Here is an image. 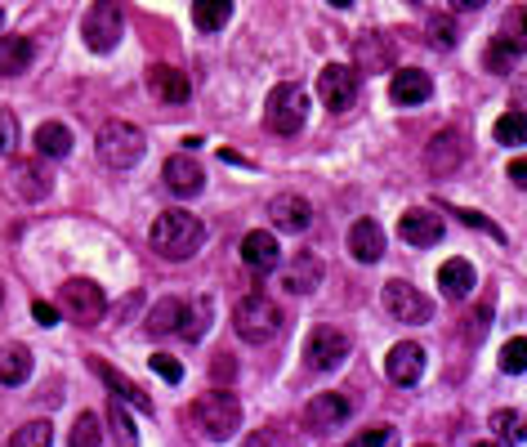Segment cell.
Instances as JSON below:
<instances>
[{
	"instance_id": "cell-1",
	"label": "cell",
	"mask_w": 527,
	"mask_h": 447,
	"mask_svg": "<svg viewBox=\"0 0 527 447\" xmlns=\"http://www.w3.org/2000/svg\"><path fill=\"white\" fill-rule=\"evenodd\" d=\"M148 237H152V251H157L161 260L184 264V260H193L197 246L206 242V228H201V220L188 211H166V215H157V224H152Z\"/></svg>"
},
{
	"instance_id": "cell-2",
	"label": "cell",
	"mask_w": 527,
	"mask_h": 447,
	"mask_svg": "<svg viewBox=\"0 0 527 447\" xmlns=\"http://www.w3.org/2000/svg\"><path fill=\"white\" fill-rule=\"evenodd\" d=\"M193 421L210 443H228L237 434V425H242V403H237V394H228V389H210V394L197 398Z\"/></svg>"
},
{
	"instance_id": "cell-3",
	"label": "cell",
	"mask_w": 527,
	"mask_h": 447,
	"mask_svg": "<svg viewBox=\"0 0 527 447\" xmlns=\"http://www.w3.org/2000/svg\"><path fill=\"white\" fill-rule=\"evenodd\" d=\"M304 121H309V94H304V85H295V81L273 85V94L264 99V126L273 135H300Z\"/></svg>"
},
{
	"instance_id": "cell-4",
	"label": "cell",
	"mask_w": 527,
	"mask_h": 447,
	"mask_svg": "<svg viewBox=\"0 0 527 447\" xmlns=\"http://www.w3.org/2000/svg\"><path fill=\"white\" fill-rule=\"evenodd\" d=\"M59 313L72 318L76 327H94V322L108 313V296L94 278H67L59 287Z\"/></svg>"
},
{
	"instance_id": "cell-5",
	"label": "cell",
	"mask_w": 527,
	"mask_h": 447,
	"mask_svg": "<svg viewBox=\"0 0 527 447\" xmlns=\"http://www.w3.org/2000/svg\"><path fill=\"white\" fill-rule=\"evenodd\" d=\"M81 36L94 54H112L126 36V14H121V0H94L90 14L81 23Z\"/></svg>"
},
{
	"instance_id": "cell-6",
	"label": "cell",
	"mask_w": 527,
	"mask_h": 447,
	"mask_svg": "<svg viewBox=\"0 0 527 447\" xmlns=\"http://www.w3.org/2000/svg\"><path fill=\"white\" fill-rule=\"evenodd\" d=\"M233 327L246 345H268V340L282 331V309L268 296H246L233 313Z\"/></svg>"
},
{
	"instance_id": "cell-7",
	"label": "cell",
	"mask_w": 527,
	"mask_h": 447,
	"mask_svg": "<svg viewBox=\"0 0 527 447\" xmlns=\"http://www.w3.org/2000/svg\"><path fill=\"white\" fill-rule=\"evenodd\" d=\"M143 148H148V139H143V130L130 126V121H108V126L99 130V157L108 161L112 170L139 166Z\"/></svg>"
},
{
	"instance_id": "cell-8",
	"label": "cell",
	"mask_w": 527,
	"mask_h": 447,
	"mask_svg": "<svg viewBox=\"0 0 527 447\" xmlns=\"http://www.w3.org/2000/svg\"><path fill=\"white\" fill-rule=\"evenodd\" d=\"M358 90H362V76L353 63H327L318 72V99L327 103L331 112H349L358 103Z\"/></svg>"
},
{
	"instance_id": "cell-9",
	"label": "cell",
	"mask_w": 527,
	"mask_h": 447,
	"mask_svg": "<svg viewBox=\"0 0 527 447\" xmlns=\"http://www.w3.org/2000/svg\"><path fill=\"white\" fill-rule=\"evenodd\" d=\"M385 309L394 313V322H407V327H420V322L434 318V300L402 278L385 282Z\"/></svg>"
},
{
	"instance_id": "cell-10",
	"label": "cell",
	"mask_w": 527,
	"mask_h": 447,
	"mask_svg": "<svg viewBox=\"0 0 527 447\" xmlns=\"http://www.w3.org/2000/svg\"><path fill=\"white\" fill-rule=\"evenodd\" d=\"M349 358V336L335 327H313L309 340H304V363L313 372H335V367Z\"/></svg>"
},
{
	"instance_id": "cell-11",
	"label": "cell",
	"mask_w": 527,
	"mask_h": 447,
	"mask_svg": "<svg viewBox=\"0 0 527 447\" xmlns=\"http://www.w3.org/2000/svg\"><path fill=\"white\" fill-rule=\"evenodd\" d=\"M349 412H353L349 394L327 389V394H313L309 398V407H304V425H309L313 434H331V430H340V425L349 421Z\"/></svg>"
},
{
	"instance_id": "cell-12",
	"label": "cell",
	"mask_w": 527,
	"mask_h": 447,
	"mask_svg": "<svg viewBox=\"0 0 527 447\" xmlns=\"http://www.w3.org/2000/svg\"><path fill=\"white\" fill-rule=\"evenodd\" d=\"M398 233H402V242L407 246H438L443 242V233H447V224H443V215L416 206V211H407L398 220Z\"/></svg>"
},
{
	"instance_id": "cell-13",
	"label": "cell",
	"mask_w": 527,
	"mask_h": 447,
	"mask_svg": "<svg viewBox=\"0 0 527 447\" xmlns=\"http://www.w3.org/2000/svg\"><path fill=\"white\" fill-rule=\"evenodd\" d=\"M385 372L394 385L402 389H411L420 376H425V349L416 345V340H402V345L389 349V358H385Z\"/></svg>"
},
{
	"instance_id": "cell-14",
	"label": "cell",
	"mask_w": 527,
	"mask_h": 447,
	"mask_svg": "<svg viewBox=\"0 0 527 447\" xmlns=\"http://www.w3.org/2000/svg\"><path fill=\"white\" fill-rule=\"evenodd\" d=\"M353 68L362 72H389L394 68V41L380 32H362L358 45H353Z\"/></svg>"
},
{
	"instance_id": "cell-15",
	"label": "cell",
	"mask_w": 527,
	"mask_h": 447,
	"mask_svg": "<svg viewBox=\"0 0 527 447\" xmlns=\"http://www.w3.org/2000/svg\"><path fill=\"white\" fill-rule=\"evenodd\" d=\"M429 94H434V81H429L425 72L398 68L389 76V99H394L398 108H420V103H429Z\"/></svg>"
},
{
	"instance_id": "cell-16",
	"label": "cell",
	"mask_w": 527,
	"mask_h": 447,
	"mask_svg": "<svg viewBox=\"0 0 527 447\" xmlns=\"http://www.w3.org/2000/svg\"><path fill=\"white\" fill-rule=\"evenodd\" d=\"M268 215H273V228H282V233H304L313 224V206L300 193H277L268 202Z\"/></svg>"
},
{
	"instance_id": "cell-17",
	"label": "cell",
	"mask_w": 527,
	"mask_h": 447,
	"mask_svg": "<svg viewBox=\"0 0 527 447\" xmlns=\"http://www.w3.org/2000/svg\"><path fill=\"white\" fill-rule=\"evenodd\" d=\"M161 179H166V188L175 197H197L201 184H206V175H201V166L188 152H179V157H170L166 166H161Z\"/></svg>"
},
{
	"instance_id": "cell-18",
	"label": "cell",
	"mask_w": 527,
	"mask_h": 447,
	"mask_svg": "<svg viewBox=\"0 0 527 447\" xmlns=\"http://www.w3.org/2000/svg\"><path fill=\"white\" fill-rule=\"evenodd\" d=\"M242 260L251 264L255 273H273L277 264H282V246H277V237L268 233V228H251V233L242 237Z\"/></svg>"
},
{
	"instance_id": "cell-19",
	"label": "cell",
	"mask_w": 527,
	"mask_h": 447,
	"mask_svg": "<svg viewBox=\"0 0 527 447\" xmlns=\"http://www.w3.org/2000/svg\"><path fill=\"white\" fill-rule=\"evenodd\" d=\"M349 251L358 264H376L380 255H385V228L376 220H353L349 228Z\"/></svg>"
},
{
	"instance_id": "cell-20",
	"label": "cell",
	"mask_w": 527,
	"mask_h": 447,
	"mask_svg": "<svg viewBox=\"0 0 527 447\" xmlns=\"http://www.w3.org/2000/svg\"><path fill=\"white\" fill-rule=\"evenodd\" d=\"M318 282H322L318 255H295V260L282 269V287L291 291V296H309V291H318Z\"/></svg>"
},
{
	"instance_id": "cell-21",
	"label": "cell",
	"mask_w": 527,
	"mask_h": 447,
	"mask_svg": "<svg viewBox=\"0 0 527 447\" xmlns=\"http://www.w3.org/2000/svg\"><path fill=\"white\" fill-rule=\"evenodd\" d=\"M465 161V148H461V139L452 135V130H443V135H434V144L425 148V166H429V175H452L456 166Z\"/></svg>"
},
{
	"instance_id": "cell-22",
	"label": "cell",
	"mask_w": 527,
	"mask_h": 447,
	"mask_svg": "<svg viewBox=\"0 0 527 447\" xmlns=\"http://www.w3.org/2000/svg\"><path fill=\"white\" fill-rule=\"evenodd\" d=\"M148 90L157 94L161 103H184L188 94V76L179 68H170V63H157V68H148Z\"/></svg>"
},
{
	"instance_id": "cell-23",
	"label": "cell",
	"mask_w": 527,
	"mask_h": 447,
	"mask_svg": "<svg viewBox=\"0 0 527 447\" xmlns=\"http://www.w3.org/2000/svg\"><path fill=\"white\" fill-rule=\"evenodd\" d=\"M438 287H443L447 300H469V291L478 287V273L469 260H447L443 269H438Z\"/></svg>"
},
{
	"instance_id": "cell-24",
	"label": "cell",
	"mask_w": 527,
	"mask_h": 447,
	"mask_svg": "<svg viewBox=\"0 0 527 447\" xmlns=\"http://www.w3.org/2000/svg\"><path fill=\"white\" fill-rule=\"evenodd\" d=\"M14 193L23 197V202H41V197H50V175H45V166H36V161L14 166Z\"/></svg>"
},
{
	"instance_id": "cell-25",
	"label": "cell",
	"mask_w": 527,
	"mask_h": 447,
	"mask_svg": "<svg viewBox=\"0 0 527 447\" xmlns=\"http://www.w3.org/2000/svg\"><path fill=\"white\" fill-rule=\"evenodd\" d=\"M36 152H41V157H67V152H72V130L63 126V121H45L41 130H36Z\"/></svg>"
},
{
	"instance_id": "cell-26",
	"label": "cell",
	"mask_w": 527,
	"mask_h": 447,
	"mask_svg": "<svg viewBox=\"0 0 527 447\" xmlns=\"http://www.w3.org/2000/svg\"><path fill=\"white\" fill-rule=\"evenodd\" d=\"M179 322H184V300H157L148 313V336H170V331H179Z\"/></svg>"
},
{
	"instance_id": "cell-27",
	"label": "cell",
	"mask_w": 527,
	"mask_h": 447,
	"mask_svg": "<svg viewBox=\"0 0 527 447\" xmlns=\"http://www.w3.org/2000/svg\"><path fill=\"white\" fill-rule=\"evenodd\" d=\"M32 63V41L27 36H0V76H18Z\"/></svg>"
},
{
	"instance_id": "cell-28",
	"label": "cell",
	"mask_w": 527,
	"mask_h": 447,
	"mask_svg": "<svg viewBox=\"0 0 527 447\" xmlns=\"http://www.w3.org/2000/svg\"><path fill=\"white\" fill-rule=\"evenodd\" d=\"M27 376H32V354L23 345L0 349V385H23Z\"/></svg>"
},
{
	"instance_id": "cell-29",
	"label": "cell",
	"mask_w": 527,
	"mask_h": 447,
	"mask_svg": "<svg viewBox=\"0 0 527 447\" xmlns=\"http://www.w3.org/2000/svg\"><path fill=\"white\" fill-rule=\"evenodd\" d=\"M233 18V0H193V23L201 32H219Z\"/></svg>"
},
{
	"instance_id": "cell-30",
	"label": "cell",
	"mask_w": 527,
	"mask_h": 447,
	"mask_svg": "<svg viewBox=\"0 0 527 447\" xmlns=\"http://www.w3.org/2000/svg\"><path fill=\"white\" fill-rule=\"evenodd\" d=\"M94 372H99L103 376V385H108L112 389V398H121V403H126V398H130V403L134 407H139V412H148V398H143V389L139 385H130V380L126 376H121V372H112V367L108 363H94Z\"/></svg>"
},
{
	"instance_id": "cell-31",
	"label": "cell",
	"mask_w": 527,
	"mask_h": 447,
	"mask_svg": "<svg viewBox=\"0 0 527 447\" xmlns=\"http://www.w3.org/2000/svg\"><path fill=\"white\" fill-rule=\"evenodd\" d=\"M492 139L496 144H505V148H519V144H527V112H501L496 117V126H492Z\"/></svg>"
},
{
	"instance_id": "cell-32",
	"label": "cell",
	"mask_w": 527,
	"mask_h": 447,
	"mask_svg": "<svg viewBox=\"0 0 527 447\" xmlns=\"http://www.w3.org/2000/svg\"><path fill=\"white\" fill-rule=\"evenodd\" d=\"M210 313H215V304H210V300L184 304V322H179V336H184L188 345H197V340L206 336V327H210Z\"/></svg>"
},
{
	"instance_id": "cell-33",
	"label": "cell",
	"mask_w": 527,
	"mask_h": 447,
	"mask_svg": "<svg viewBox=\"0 0 527 447\" xmlns=\"http://www.w3.org/2000/svg\"><path fill=\"white\" fill-rule=\"evenodd\" d=\"M492 430H496V443H510L514 447V443L527 439V416L501 407V412H492Z\"/></svg>"
},
{
	"instance_id": "cell-34",
	"label": "cell",
	"mask_w": 527,
	"mask_h": 447,
	"mask_svg": "<svg viewBox=\"0 0 527 447\" xmlns=\"http://www.w3.org/2000/svg\"><path fill=\"white\" fill-rule=\"evenodd\" d=\"M496 36H501V41L510 45L514 54H527V9L523 5L510 9V14L501 18V32H496Z\"/></svg>"
},
{
	"instance_id": "cell-35",
	"label": "cell",
	"mask_w": 527,
	"mask_h": 447,
	"mask_svg": "<svg viewBox=\"0 0 527 447\" xmlns=\"http://www.w3.org/2000/svg\"><path fill=\"white\" fill-rule=\"evenodd\" d=\"M103 443V425L94 412H81L72 425V434H67V447H99Z\"/></svg>"
},
{
	"instance_id": "cell-36",
	"label": "cell",
	"mask_w": 527,
	"mask_h": 447,
	"mask_svg": "<svg viewBox=\"0 0 527 447\" xmlns=\"http://www.w3.org/2000/svg\"><path fill=\"white\" fill-rule=\"evenodd\" d=\"M54 443V425L50 421H27L23 430L9 434V447H50Z\"/></svg>"
},
{
	"instance_id": "cell-37",
	"label": "cell",
	"mask_w": 527,
	"mask_h": 447,
	"mask_svg": "<svg viewBox=\"0 0 527 447\" xmlns=\"http://www.w3.org/2000/svg\"><path fill=\"white\" fill-rule=\"evenodd\" d=\"M501 372H510V376L527 372V336H514L510 345L501 349Z\"/></svg>"
},
{
	"instance_id": "cell-38",
	"label": "cell",
	"mask_w": 527,
	"mask_h": 447,
	"mask_svg": "<svg viewBox=\"0 0 527 447\" xmlns=\"http://www.w3.org/2000/svg\"><path fill=\"white\" fill-rule=\"evenodd\" d=\"M112 430H117V443L121 447H139V434H134V421H130V416H126V407H121V398H117V403H112Z\"/></svg>"
},
{
	"instance_id": "cell-39",
	"label": "cell",
	"mask_w": 527,
	"mask_h": 447,
	"mask_svg": "<svg viewBox=\"0 0 527 447\" xmlns=\"http://www.w3.org/2000/svg\"><path fill=\"white\" fill-rule=\"evenodd\" d=\"M514 59H519V54H514L510 50V45H505L501 41V36H496V41L492 45H487V54H483V63H487V72H505V68H510V63Z\"/></svg>"
},
{
	"instance_id": "cell-40",
	"label": "cell",
	"mask_w": 527,
	"mask_h": 447,
	"mask_svg": "<svg viewBox=\"0 0 527 447\" xmlns=\"http://www.w3.org/2000/svg\"><path fill=\"white\" fill-rule=\"evenodd\" d=\"M18 148V117L14 112H0V157H9V152Z\"/></svg>"
},
{
	"instance_id": "cell-41",
	"label": "cell",
	"mask_w": 527,
	"mask_h": 447,
	"mask_svg": "<svg viewBox=\"0 0 527 447\" xmlns=\"http://www.w3.org/2000/svg\"><path fill=\"white\" fill-rule=\"evenodd\" d=\"M394 443H398L394 425H371V430L358 439V447H394Z\"/></svg>"
},
{
	"instance_id": "cell-42",
	"label": "cell",
	"mask_w": 527,
	"mask_h": 447,
	"mask_svg": "<svg viewBox=\"0 0 527 447\" xmlns=\"http://www.w3.org/2000/svg\"><path fill=\"white\" fill-rule=\"evenodd\" d=\"M152 372H157L161 380H170V385H175V380H184V367H179L170 354H152Z\"/></svg>"
},
{
	"instance_id": "cell-43",
	"label": "cell",
	"mask_w": 527,
	"mask_h": 447,
	"mask_svg": "<svg viewBox=\"0 0 527 447\" xmlns=\"http://www.w3.org/2000/svg\"><path fill=\"white\" fill-rule=\"evenodd\" d=\"M429 32H434V41L443 45V50H452V45L461 41V32H456V27L447 23V18H434V23H429Z\"/></svg>"
},
{
	"instance_id": "cell-44",
	"label": "cell",
	"mask_w": 527,
	"mask_h": 447,
	"mask_svg": "<svg viewBox=\"0 0 527 447\" xmlns=\"http://www.w3.org/2000/svg\"><path fill=\"white\" fill-rule=\"evenodd\" d=\"M456 215H461V220H465L469 228H483V233H492L496 242H505V233H501V228H496L492 220H487V215H478V211H456Z\"/></svg>"
},
{
	"instance_id": "cell-45",
	"label": "cell",
	"mask_w": 527,
	"mask_h": 447,
	"mask_svg": "<svg viewBox=\"0 0 527 447\" xmlns=\"http://www.w3.org/2000/svg\"><path fill=\"white\" fill-rule=\"evenodd\" d=\"M32 318L41 322V327H54V322H59V309H54V304H45V300H36L32 304Z\"/></svg>"
},
{
	"instance_id": "cell-46",
	"label": "cell",
	"mask_w": 527,
	"mask_h": 447,
	"mask_svg": "<svg viewBox=\"0 0 527 447\" xmlns=\"http://www.w3.org/2000/svg\"><path fill=\"white\" fill-rule=\"evenodd\" d=\"M246 447H282V443H277L273 425H268V430H260V434H251V439H246Z\"/></svg>"
},
{
	"instance_id": "cell-47",
	"label": "cell",
	"mask_w": 527,
	"mask_h": 447,
	"mask_svg": "<svg viewBox=\"0 0 527 447\" xmlns=\"http://www.w3.org/2000/svg\"><path fill=\"white\" fill-rule=\"evenodd\" d=\"M510 179H514L519 188H527V152H523V157H514V161H510Z\"/></svg>"
},
{
	"instance_id": "cell-48",
	"label": "cell",
	"mask_w": 527,
	"mask_h": 447,
	"mask_svg": "<svg viewBox=\"0 0 527 447\" xmlns=\"http://www.w3.org/2000/svg\"><path fill=\"white\" fill-rule=\"evenodd\" d=\"M487 5V0H452V9H465V14H469V9H483Z\"/></svg>"
},
{
	"instance_id": "cell-49",
	"label": "cell",
	"mask_w": 527,
	"mask_h": 447,
	"mask_svg": "<svg viewBox=\"0 0 527 447\" xmlns=\"http://www.w3.org/2000/svg\"><path fill=\"white\" fill-rule=\"evenodd\" d=\"M331 5H335V9H349V5H353V0H331Z\"/></svg>"
},
{
	"instance_id": "cell-50",
	"label": "cell",
	"mask_w": 527,
	"mask_h": 447,
	"mask_svg": "<svg viewBox=\"0 0 527 447\" xmlns=\"http://www.w3.org/2000/svg\"><path fill=\"white\" fill-rule=\"evenodd\" d=\"M474 447H501V443H474Z\"/></svg>"
},
{
	"instance_id": "cell-51",
	"label": "cell",
	"mask_w": 527,
	"mask_h": 447,
	"mask_svg": "<svg viewBox=\"0 0 527 447\" xmlns=\"http://www.w3.org/2000/svg\"><path fill=\"white\" fill-rule=\"evenodd\" d=\"M0 32H5V14H0Z\"/></svg>"
},
{
	"instance_id": "cell-52",
	"label": "cell",
	"mask_w": 527,
	"mask_h": 447,
	"mask_svg": "<svg viewBox=\"0 0 527 447\" xmlns=\"http://www.w3.org/2000/svg\"><path fill=\"white\" fill-rule=\"evenodd\" d=\"M0 300H5V287H0Z\"/></svg>"
},
{
	"instance_id": "cell-53",
	"label": "cell",
	"mask_w": 527,
	"mask_h": 447,
	"mask_svg": "<svg viewBox=\"0 0 527 447\" xmlns=\"http://www.w3.org/2000/svg\"><path fill=\"white\" fill-rule=\"evenodd\" d=\"M420 447H429V443H420Z\"/></svg>"
}]
</instances>
